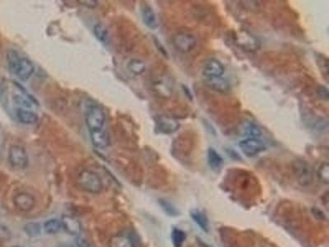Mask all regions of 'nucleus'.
I'll list each match as a JSON object with an SVG mask.
<instances>
[{"instance_id": "b1692460", "label": "nucleus", "mask_w": 329, "mask_h": 247, "mask_svg": "<svg viewBox=\"0 0 329 247\" xmlns=\"http://www.w3.org/2000/svg\"><path fill=\"white\" fill-rule=\"evenodd\" d=\"M129 71L132 72L135 75H140L145 72L146 65L143 61L138 60V59H133L129 61L128 64Z\"/></svg>"}, {"instance_id": "aec40b11", "label": "nucleus", "mask_w": 329, "mask_h": 247, "mask_svg": "<svg viewBox=\"0 0 329 247\" xmlns=\"http://www.w3.org/2000/svg\"><path fill=\"white\" fill-rule=\"evenodd\" d=\"M190 216L192 217L193 221L195 222L196 224L200 227L201 229H203L204 232H208V230H209V223H208V219L205 214H203V212L200 211V210L195 209V210L191 211Z\"/></svg>"}, {"instance_id": "4468645a", "label": "nucleus", "mask_w": 329, "mask_h": 247, "mask_svg": "<svg viewBox=\"0 0 329 247\" xmlns=\"http://www.w3.org/2000/svg\"><path fill=\"white\" fill-rule=\"evenodd\" d=\"M89 133H90L91 143L93 144L94 147L100 149H104L110 145V137L105 129Z\"/></svg>"}, {"instance_id": "f8f14e48", "label": "nucleus", "mask_w": 329, "mask_h": 247, "mask_svg": "<svg viewBox=\"0 0 329 247\" xmlns=\"http://www.w3.org/2000/svg\"><path fill=\"white\" fill-rule=\"evenodd\" d=\"M142 19L146 26L152 30H155L159 26L158 17L154 10L149 5H143L141 11Z\"/></svg>"}, {"instance_id": "473e14b6", "label": "nucleus", "mask_w": 329, "mask_h": 247, "mask_svg": "<svg viewBox=\"0 0 329 247\" xmlns=\"http://www.w3.org/2000/svg\"><path fill=\"white\" fill-rule=\"evenodd\" d=\"M156 44L158 45V48L160 50L161 52L163 53L164 56H167L166 50L163 47V45H161V43L158 41H156Z\"/></svg>"}, {"instance_id": "2f4dec72", "label": "nucleus", "mask_w": 329, "mask_h": 247, "mask_svg": "<svg viewBox=\"0 0 329 247\" xmlns=\"http://www.w3.org/2000/svg\"><path fill=\"white\" fill-rule=\"evenodd\" d=\"M80 2H82V4L86 5L89 7H95L97 5V1H92V0H83V1H79Z\"/></svg>"}, {"instance_id": "f3484780", "label": "nucleus", "mask_w": 329, "mask_h": 247, "mask_svg": "<svg viewBox=\"0 0 329 247\" xmlns=\"http://www.w3.org/2000/svg\"><path fill=\"white\" fill-rule=\"evenodd\" d=\"M208 163L212 171H219L223 165V159H222V156L213 147L208 148Z\"/></svg>"}, {"instance_id": "0eeeda50", "label": "nucleus", "mask_w": 329, "mask_h": 247, "mask_svg": "<svg viewBox=\"0 0 329 247\" xmlns=\"http://www.w3.org/2000/svg\"><path fill=\"white\" fill-rule=\"evenodd\" d=\"M197 43L195 36L188 32H180L173 37V45L179 52H190L196 47Z\"/></svg>"}, {"instance_id": "393cba45", "label": "nucleus", "mask_w": 329, "mask_h": 247, "mask_svg": "<svg viewBox=\"0 0 329 247\" xmlns=\"http://www.w3.org/2000/svg\"><path fill=\"white\" fill-rule=\"evenodd\" d=\"M244 132L246 135L250 136V138H258L262 134V131L258 125L252 122H248L244 127Z\"/></svg>"}, {"instance_id": "39448f33", "label": "nucleus", "mask_w": 329, "mask_h": 247, "mask_svg": "<svg viewBox=\"0 0 329 247\" xmlns=\"http://www.w3.org/2000/svg\"><path fill=\"white\" fill-rule=\"evenodd\" d=\"M8 162L15 169H25L28 166L29 158L26 149L19 145H12L8 150Z\"/></svg>"}, {"instance_id": "7c9ffc66", "label": "nucleus", "mask_w": 329, "mask_h": 247, "mask_svg": "<svg viewBox=\"0 0 329 247\" xmlns=\"http://www.w3.org/2000/svg\"><path fill=\"white\" fill-rule=\"evenodd\" d=\"M76 247H91L86 240L82 238H78L76 240Z\"/></svg>"}, {"instance_id": "c9c22d12", "label": "nucleus", "mask_w": 329, "mask_h": 247, "mask_svg": "<svg viewBox=\"0 0 329 247\" xmlns=\"http://www.w3.org/2000/svg\"><path fill=\"white\" fill-rule=\"evenodd\" d=\"M2 86H1V84H0V97L2 96Z\"/></svg>"}, {"instance_id": "c85d7f7f", "label": "nucleus", "mask_w": 329, "mask_h": 247, "mask_svg": "<svg viewBox=\"0 0 329 247\" xmlns=\"http://www.w3.org/2000/svg\"><path fill=\"white\" fill-rule=\"evenodd\" d=\"M319 176L323 181L325 183H328L329 180V166L327 163L323 164L320 166V171H319Z\"/></svg>"}, {"instance_id": "5701e85b", "label": "nucleus", "mask_w": 329, "mask_h": 247, "mask_svg": "<svg viewBox=\"0 0 329 247\" xmlns=\"http://www.w3.org/2000/svg\"><path fill=\"white\" fill-rule=\"evenodd\" d=\"M24 232L30 238H37L41 234V227L38 223H28L24 226Z\"/></svg>"}, {"instance_id": "dca6fc26", "label": "nucleus", "mask_w": 329, "mask_h": 247, "mask_svg": "<svg viewBox=\"0 0 329 247\" xmlns=\"http://www.w3.org/2000/svg\"><path fill=\"white\" fill-rule=\"evenodd\" d=\"M16 117L17 120L24 124H35L39 121V117L36 113L24 108H18L17 110Z\"/></svg>"}, {"instance_id": "4be33fe9", "label": "nucleus", "mask_w": 329, "mask_h": 247, "mask_svg": "<svg viewBox=\"0 0 329 247\" xmlns=\"http://www.w3.org/2000/svg\"><path fill=\"white\" fill-rule=\"evenodd\" d=\"M94 35L101 43L106 44L110 40V33L108 29L102 24H95L93 27Z\"/></svg>"}, {"instance_id": "bb28decb", "label": "nucleus", "mask_w": 329, "mask_h": 247, "mask_svg": "<svg viewBox=\"0 0 329 247\" xmlns=\"http://www.w3.org/2000/svg\"><path fill=\"white\" fill-rule=\"evenodd\" d=\"M316 62L318 65L320 67V70L322 71L323 74L326 78L329 77V60L328 58L325 57V55L317 54L316 55Z\"/></svg>"}, {"instance_id": "72a5a7b5", "label": "nucleus", "mask_w": 329, "mask_h": 247, "mask_svg": "<svg viewBox=\"0 0 329 247\" xmlns=\"http://www.w3.org/2000/svg\"><path fill=\"white\" fill-rule=\"evenodd\" d=\"M183 88H184V92H185V93L188 94V97L189 98V99H192V94L188 93V88H187L186 87H183Z\"/></svg>"}, {"instance_id": "a211bd4d", "label": "nucleus", "mask_w": 329, "mask_h": 247, "mask_svg": "<svg viewBox=\"0 0 329 247\" xmlns=\"http://www.w3.org/2000/svg\"><path fill=\"white\" fill-rule=\"evenodd\" d=\"M110 247H136V246L132 238L119 234L110 238Z\"/></svg>"}, {"instance_id": "c756f323", "label": "nucleus", "mask_w": 329, "mask_h": 247, "mask_svg": "<svg viewBox=\"0 0 329 247\" xmlns=\"http://www.w3.org/2000/svg\"><path fill=\"white\" fill-rule=\"evenodd\" d=\"M318 95L320 98H322L323 100H329V94L328 88L324 86H320V88H318Z\"/></svg>"}, {"instance_id": "f257e3e1", "label": "nucleus", "mask_w": 329, "mask_h": 247, "mask_svg": "<svg viewBox=\"0 0 329 247\" xmlns=\"http://www.w3.org/2000/svg\"><path fill=\"white\" fill-rule=\"evenodd\" d=\"M7 60L10 70L21 81H27L33 75L35 72L34 64L28 59L20 57L15 50H10L7 53Z\"/></svg>"}, {"instance_id": "6ab92c4d", "label": "nucleus", "mask_w": 329, "mask_h": 247, "mask_svg": "<svg viewBox=\"0 0 329 247\" xmlns=\"http://www.w3.org/2000/svg\"><path fill=\"white\" fill-rule=\"evenodd\" d=\"M61 220L57 219H50L46 220L43 224V230L46 234L55 235L60 233L62 229Z\"/></svg>"}, {"instance_id": "1a4fd4ad", "label": "nucleus", "mask_w": 329, "mask_h": 247, "mask_svg": "<svg viewBox=\"0 0 329 247\" xmlns=\"http://www.w3.org/2000/svg\"><path fill=\"white\" fill-rule=\"evenodd\" d=\"M224 72V66L219 60L210 59L203 64V74L205 78L222 77Z\"/></svg>"}, {"instance_id": "f03ea898", "label": "nucleus", "mask_w": 329, "mask_h": 247, "mask_svg": "<svg viewBox=\"0 0 329 247\" xmlns=\"http://www.w3.org/2000/svg\"><path fill=\"white\" fill-rule=\"evenodd\" d=\"M106 117L104 110L97 105L89 107L85 116V122L89 133L97 132L105 129Z\"/></svg>"}, {"instance_id": "a878e982", "label": "nucleus", "mask_w": 329, "mask_h": 247, "mask_svg": "<svg viewBox=\"0 0 329 247\" xmlns=\"http://www.w3.org/2000/svg\"><path fill=\"white\" fill-rule=\"evenodd\" d=\"M185 240V233L179 229H174L172 232V242L174 247H181Z\"/></svg>"}, {"instance_id": "20e7f679", "label": "nucleus", "mask_w": 329, "mask_h": 247, "mask_svg": "<svg viewBox=\"0 0 329 247\" xmlns=\"http://www.w3.org/2000/svg\"><path fill=\"white\" fill-rule=\"evenodd\" d=\"M294 174L296 176V181L301 186H309L314 181V171L312 167L306 161L303 159H296L294 161Z\"/></svg>"}, {"instance_id": "412c9836", "label": "nucleus", "mask_w": 329, "mask_h": 247, "mask_svg": "<svg viewBox=\"0 0 329 247\" xmlns=\"http://www.w3.org/2000/svg\"><path fill=\"white\" fill-rule=\"evenodd\" d=\"M13 101L16 104L25 108H31L33 107L34 103H36L31 97H29L27 94L24 93V92H22V93L13 94Z\"/></svg>"}, {"instance_id": "423d86ee", "label": "nucleus", "mask_w": 329, "mask_h": 247, "mask_svg": "<svg viewBox=\"0 0 329 247\" xmlns=\"http://www.w3.org/2000/svg\"><path fill=\"white\" fill-rule=\"evenodd\" d=\"M239 147L246 157H253L264 152L267 149V146L258 138H248L241 141Z\"/></svg>"}, {"instance_id": "f704fd0d", "label": "nucleus", "mask_w": 329, "mask_h": 247, "mask_svg": "<svg viewBox=\"0 0 329 247\" xmlns=\"http://www.w3.org/2000/svg\"><path fill=\"white\" fill-rule=\"evenodd\" d=\"M199 244H200L201 247H210V246L207 245L206 243H202V242H200V243H199Z\"/></svg>"}, {"instance_id": "2eb2a0df", "label": "nucleus", "mask_w": 329, "mask_h": 247, "mask_svg": "<svg viewBox=\"0 0 329 247\" xmlns=\"http://www.w3.org/2000/svg\"><path fill=\"white\" fill-rule=\"evenodd\" d=\"M239 45L246 50H255L258 48V41L253 36L246 31H241L237 36Z\"/></svg>"}, {"instance_id": "6e6552de", "label": "nucleus", "mask_w": 329, "mask_h": 247, "mask_svg": "<svg viewBox=\"0 0 329 247\" xmlns=\"http://www.w3.org/2000/svg\"><path fill=\"white\" fill-rule=\"evenodd\" d=\"M179 127V122L176 120L168 117H159L156 120V129L158 133L163 134H172L175 133Z\"/></svg>"}, {"instance_id": "7ed1b4c3", "label": "nucleus", "mask_w": 329, "mask_h": 247, "mask_svg": "<svg viewBox=\"0 0 329 247\" xmlns=\"http://www.w3.org/2000/svg\"><path fill=\"white\" fill-rule=\"evenodd\" d=\"M79 186L86 192L99 194L103 190V183L100 176L94 171L84 170L79 174Z\"/></svg>"}, {"instance_id": "ddd939ff", "label": "nucleus", "mask_w": 329, "mask_h": 247, "mask_svg": "<svg viewBox=\"0 0 329 247\" xmlns=\"http://www.w3.org/2000/svg\"><path fill=\"white\" fill-rule=\"evenodd\" d=\"M62 227L66 233L72 236H79L82 232L81 224L73 217L65 216L61 220Z\"/></svg>"}, {"instance_id": "9b49d317", "label": "nucleus", "mask_w": 329, "mask_h": 247, "mask_svg": "<svg viewBox=\"0 0 329 247\" xmlns=\"http://www.w3.org/2000/svg\"><path fill=\"white\" fill-rule=\"evenodd\" d=\"M206 85L212 90L217 93H227L231 90V85L227 79L222 77H215V78H205L204 79Z\"/></svg>"}, {"instance_id": "9d476101", "label": "nucleus", "mask_w": 329, "mask_h": 247, "mask_svg": "<svg viewBox=\"0 0 329 247\" xmlns=\"http://www.w3.org/2000/svg\"><path fill=\"white\" fill-rule=\"evenodd\" d=\"M13 203L20 211L29 212L36 205V199L27 193H19L15 196Z\"/></svg>"}, {"instance_id": "e433bc0d", "label": "nucleus", "mask_w": 329, "mask_h": 247, "mask_svg": "<svg viewBox=\"0 0 329 247\" xmlns=\"http://www.w3.org/2000/svg\"><path fill=\"white\" fill-rule=\"evenodd\" d=\"M20 247V246H15V247Z\"/></svg>"}, {"instance_id": "cd10ccee", "label": "nucleus", "mask_w": 329, "mask_h": 247, "mask_svg": "<svg viewBox=\"0 0 329 247\" xmlns=\"http://www.w3.org/2000/svg\"><path fill=\"white\" fill-rule=\"evenodd\" d=\"M159 204H160V206L162 207V209H163L168 215H169V216H176L177 214H178V211H177L176 209H175L170 203L166 201V200H159Z\"/></svg>"}]
</instances>
